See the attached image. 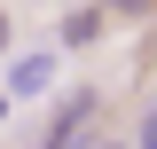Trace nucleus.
<instances>
[{
  "label": "nucleus",
  "instance_id": "1",
  "mask_svg": "<svg viewBox=\"0 0 157 149\" xmlns=\"http://www.w3.org/2000/svg\"><path fill=\"white\" fill-rule=\"evenodd\" d=\"M94 32H102V16H94V8H78V16L63 24V47H86V39H94Z\"/></svg>",
  "mask_w": 157,
  "mask_h": 149
},
{
  "label": "nucleus",
  "instance_id": "2",
  "mask_svg": "<svg viewBox=\"0 0 157 149\" xmlns=\"http://www.w3.org/2000/svg\"><path fill=\"white\" fill-rule=\"evenodd\" d=\"M47 71H55L47 55H32V63H16V86H24V94H39V86H47Z\"/></svg>",
  "mask_w": 157,
  "mask_h": 149
},
{
  "label": "nucleus",
  "instance_id": "3",
  "mask_svg": "<svg viewBox=\"0 0 157 149\" xmlns=\"http://www.w3.org/2000/svg\"><path fill=\"white\" fill-rule=\"evenodd\" d=\"M141 149H157V118H141Z\"/></svg>",
  "mask_w": 157,
  "mask_h": 149
},
{
  "label": "nucleus",
  "instance_id": "4",
  "mask_svg": "<svg viewBox=\"0 0 157 149\" xmlns=\"http://www.w3.org/2000/svg\"><path fill=\"white\" fill-rule=\"evenodd\" d=\"M0 47H8V16H0Z\"/></svg>",
  "mask_w": 157,
  "mask_h": 149
},
{
  "label": "nucleus",
  "instance_id": "5",
  "mask_svg": "<svg viewBox=\"0 0 157 149\" xmlns=\"http://www.w3.org/2000/svg\"><path fill=\"white\" fill-rule=\"evenodd\" d=\"M102 149H126V141H102Z\"/></svg>",
  "mask_w": 157,
  "mask_h": 149
}]
</instances>
